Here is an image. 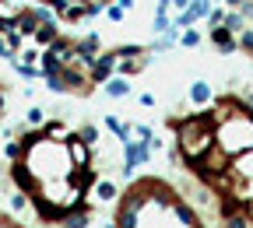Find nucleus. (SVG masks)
Segmentation results:
<instances>
[{
	"label": "nucleus",
	"instance_id": "1",
	"mask_svg": "<svg viewBox=\"0 0 253 228\" xmlns=\"http://www.w3.org/2000/svg\"><path fill=\"white\" fill-rule=\"evenodd\" d=\"M172 158L194 179V207L214 228H253V91H225L169 116Z\"/></svg>",
	"mask_w": 253,
	"mask_h": 228
},
{
	"label": "nucleus",
	"instance_id": "2",
	"mask_svg": "<svg viewBox=\"0 0 253 228\" xmlns=\"http://www.w3.org/2000/svg\"><path fill=\"white\" fill-rule=\"evenodd\" d=\"M113 74H116V49H102L88 67V77H91V84H106Z\"/></svg>",
	"mask_w": 253,
	"mask_h": 228
},
{
	"label": "nucleus",
	"instance_id": "3",
	"mask_svg": "<svg viewBox=\"0 0 253 228\" xmlns=\"http://www.w3.org/2000/svg\"><path fill=\"white\" fill-rule=\"evenodd\" d=\"M208 39L214 42V49H218L221 56H229V53L239 49V36H236V32H229L225 25H211V28H208Z\"/></svg>",
	"mask_w": 253,
	"mask_h": 228
},
{
	"label": "nucleus",
	"instance_id": "4",
	"mask_svg": "<svg viewBox=\"0 0 253 228\" xmlns=\"http://www.w3.org/2000/svg\"><path fill=\"white\" fill-rule=\"evenodd\" d=\"M39 25H42V21L36 18V11H32V4H28V7H25V11H21V14L14 18V32H21L25 39H32V36H36V28H39Z\"/></svg>",
	"mask_w": 253,
	"mask_h": 228
},
{
	"label": "nucleus",
	"instance_id": "5",
	"mask_svg": "<svg viewBox=\"0 0 253 228\" xmlns=\"http://www.w3.org/2000/svg\"><path fill=\"white\" fill-rule=\"evenodd\" d=\"M11 179H14V186H21L25 193H32V190L39 186V179L28 172V165H25V161H14V165H11Z\"/></svg>",
	"mask_w": 253,
	"mask_h": 228
},
{
	"label": "nucleus",
	"instance_id": "6",
	"mask_svg": "<svg viewBox=\"0 0 253 228\" xmlns=\"http://www.w3.org/2000/svg\"><path fill=\"white\" fill-rule=\"evenodd\" d=\"M56 36H60V18H53V21H42V25L36 28V36H32V42H36V46L42 49V46H49Z\"/></svg>",
	"mask_w": 253,
	"mask_h": 228
},
{
	"label": "nucleus",
	"instance_id": "7",
	"mask_svg": "<svg viewBox=\"0 0 253 228\" xmlns=\"http://www.w3.org/2000/svg\"><path fill=\"white\" fill-rule=\"evenodd\" d=\"M106 95H113V99H126V95H130V81H126L123 74H113L106 81Z\"/></svg>",
	"mask_w": 253,
	"mask_h": 228
},
{
	"label": "nucleus",
	"instance_id": "8",
	"mask_svg": "<svg viewBox=\"0 0 253 228\" xmlns=\"http://www.w3.org/2000/svg\"><path fill=\"white\" fill-rule=\"evenodd\" d=\"M179 42H183L186 49H194V46H201V32H197V28H186L183 36H179Z\"/></svg>",
	"mask_w": 253,
	"mask_h": 228
},
{
	"label": "nucleus",
	"instance_id": "9",
	"mask_svg": "<svg viewBox=\"0 0 253 228\" xmlns=\"http://www.w3.org/2000/svg\"><path fill=\"white\" fill-rule=\"evenodd\" d=\"M42 119H46V109H39V106H32V109H28V116H25V123H28V126H39Z\"/></svg>",
	"mask_w": 253,
	"mask_h": 228
},
{
	"label": "nucleus",
	"instance_id": "10",
	"mask_svg": "<svg viewBox=\"0 0 253 228\" xmlns=\"http://www.w3.org/2000/svg\"><path fill=\"white\" fill-rule=\"evenodd\" d=\"M123 14H126V11H123L120 4H109V7H106V18H109V21H123Z\"/></svg>",
	"mask_w": 253,
	"mask_h": 228
},
{
	"label": "nucleus",
	"instance_id": "11",
	"mask_svg": "<svg viewBox=\"0 0 253 228\" xmlns=\"http://www.w3.org/2000/svg\"><path fill=\"white\" fill-rule=\"evenodd\" d=\"M0 56H4V60H14L18 53L11 49V42H7V36H0Z\"/></svg>",
	"mask_w": 253,
	"mask_h": 228
},
{
	"label": "nucleus",
	"instance_id": "12",
	"mask_svg": "<svg viewBox=\"0 0 253 228\" xmlns=\"http://www.w3.org/2000/svg\"><path fill=\"white\" fill-rule=\"evenodd\" d=\"M25 207H28V200H25V197H21V193H18V197H14V200H11V211H14V214H21V211H25Z\"/></svg>",
	"mask_w": 253,
	"mask_h": 228
},
{
	"label": "nucleus",
	"instance_id": "13",
	"mask_svg": "<svg viewBox=\"0 0 253 228\" xmlns=\"http://www.w3.org/2000/svg\"><path fill=\"white\" fill-rule=\"evenodd\" d=\"M221 4H225V7H243L246 0H221Z\"/></svg>",
	"mask_w": 253,
	"mask_h": 228
},
{
	"label": "nucleus",
	"instance_id": "14",
	"mask_svg": "<svg viewBox=\"0 0 253 228\" xmlns=\"http://www.w3.org/2000/svg\"><path fill=\"white\" fill-rule=\"evenodd\" d=\"M4 109H7V99H4V88H0V116H4Z\"/></svg>",
	"mask_w": 253,
	"mask_h": 228
},
{
	"label": "nucleus",
	"instance_id": "15",
	"mask_svg": "<svg viewBox=\"0 0 253 228\" xmlns=\"http://www.w3.org/2000/svg\"><path fill=\"white\" fill-rule=\"evenodd\" d=\"M116 4H120L123 11H130V7H134V0H116Z\"/></svg>",
	"mask_w": 253,
	"mask_h": 228
}]
</instances>
